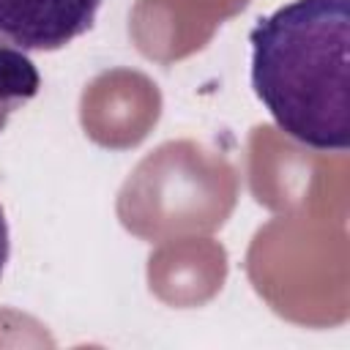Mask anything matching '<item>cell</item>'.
Masks as SVG:
<instances>
[{"label":"cell","mask_w":350,"mask_h":350,"mask_svg":"<svg viewBox=\"0 0 350 350\" xmlns=\"http://www.w3.org/2000/svg\"><path fill=\"white\" fill-rule=\"evenodd\" d=\"M41 77L25 49L0 36V131L16 109L36 98Z\"/></svg>","instance_id":"3"},{"label":"cell","mask_w":350,"mask_h":350,"mask_svg":"<svg viewBox=\"0 0 350 350\" xmlns=\"http://www.w3.org/2000/svg\"><path fill=\"white\" fill-rule=\"evenodd\" d=\"M101 0H0V36L19 49L55 52L85 36Z\"/></svg>","instance_id":"2"},{"label":"cell","mask_w":350,"mask_h":350,"mask_svg":"<svg viewBox=\"0 0 350 350\" xmlns=\"http://www.w3.org/2000/svg\"><path fill=\"white\" fill-rule=\"evenodd\" d=\"M252 88L295 142L345 153L350 139V0H293L249 33Z\"/></svg>","instance_id":"1"},{"label":"cell","mask_w":350,"mask_h":350,"mask_svg":"<svg viewBox=\"0 0 350 350\" xmlns=\"http://www.w3.org/2000/svg\"><path fill=\"white\" fill-rule=\"evenodd\" d=\"M8 252H11L8 221H5V213H3V205H0V276H3V268H5V262H8Z\"/></svg>","instance_id":"4"}]
</instances>
